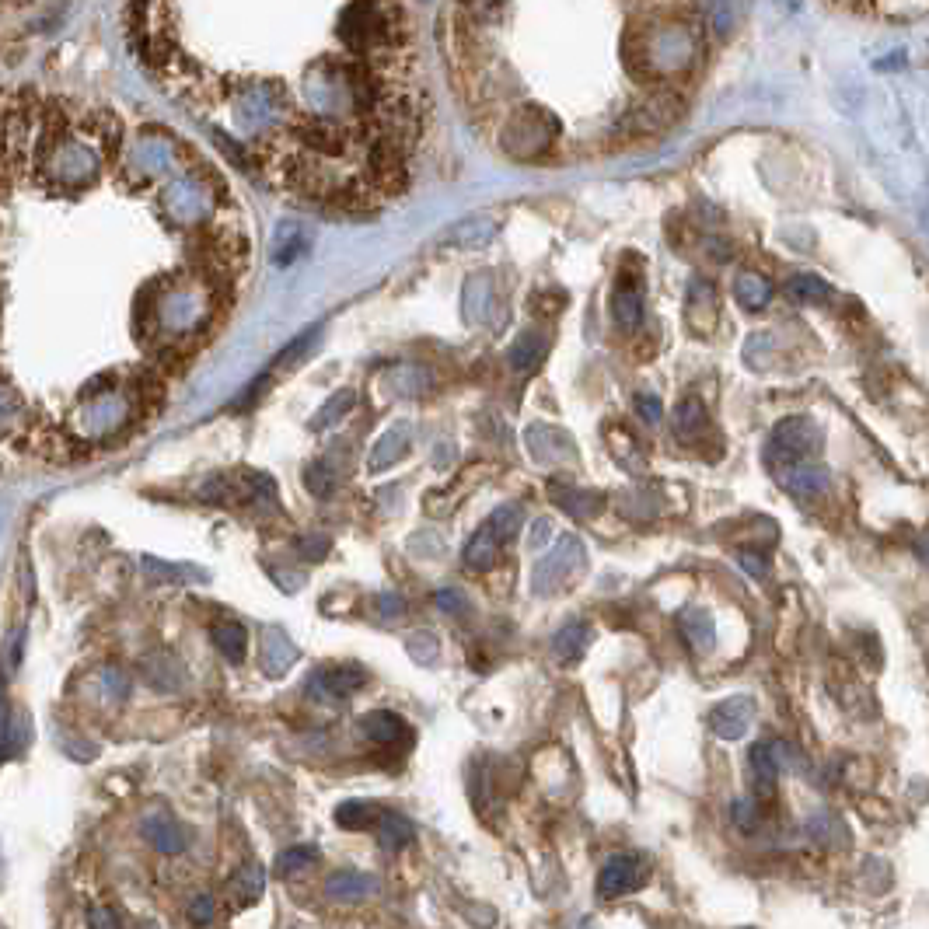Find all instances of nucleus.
<instances>
[{
    "label": "nucleus",
    "instance_id": "c03bdc74",
    "mask_svg": "<svg viewBox=\"0 0 929 929\" xmlns=\"http://www.w3.org/2000/svg\"><path fill=\"white\" fill-rule=\"evenodd\" d=\"M88 926L91 929H123L119 926V912L109 909V905H95V909L88 912Z\"/></svg>",
    "mask_w": 929,
    "mask_h": 929
},
{
    "label": "nucleus",
    "instance_id": "ea45409f",
    "mask_svg": "<svg viewBox=\"0 0 929 929\" xmlns=\"http://www.w3.org/2000/svg\"><path fill=\"white\" fill-rule=\"evenodd\" d=\"M636 413L643 416V423H647V427H657V423H661V416H664V406H661V399H657V395L643 392V395H636Z\"/></svg>",
    "mask_w": 929,
    "mask_h": 929
},
{
    "label": "nucleus",
    "instance_id": "f257e3e1",
    "mask_svg": "<svg viewBox=\"0 0 929 929\" xmlns=\"http://www.w3.org/2000/svg\"><path fill=\"white\" fill-rule=\"evenodd\" d=\"M821 451V427L811 416H790V420L776 423V430L769 434L765 444V465L772 475L786 472L793 465L814 462V455Z\"/></svg>",
    "mask_w": 929,
    "mask_h": 929
},
{
    "label": "nucleus",
    "instance_id": "9b49d317",
    "mask_svg": "<svg viewBox=\"0 0 929 929\" xmlns=\"http://www.w3.org/2000/svg\"><path fill=\"white\" fill-rule=\"evenodd\" d=\"M144 839L151 842L158 853H168V856H175V853H182L186 849V842H189V832L186 828L179 825V821L172 818V814H165V811H158V814H147L144 818Z\"/></svg>",
    "mask_w": 929,
    "mask_h": 929
},
{
    "label": "nucleus",
    "instance_id": "423d86ee",
    "mask_svg": "<svg viewBox=\"0 0 929 929\" xmlns=\"http://www.w3.org/2000/svg\"><path fill=\"white\" fill-rule=\"evenodd\" d=\"M385 35V21H381L378 4H350L339 14V39L350 49H367L374 39Z\"/></svg>",
    "mask_w": 929,
    "mask_h": 929
},
{
    "label": "nucleus",
    "instance_id": "473e14b6",
    "mask_svg": "<svg viewBox=\"0 0 929 929\" xmlns=\"http://www.w3.org/2000/svg\"><path fill=\"white\" fill-rule=\"evenodd\" d=\"M262 888H266V874H262L255 863L241 867L238 874H234V881H231V891L241 898V902H255V898L262 895Z\"/></svg>",
    "mask_w": 929,
    "mask_h": 929
},
{
    "label": "nucleus",
    "instance_id": "3c124183",
    "mask_svg": "<svg viewBox=\"0 0 929 929\" xmlns=\"http://www.w3.org/2000/svg\"><path fill=\"white\" fill-rule=\"evenodd\" d=\"M919 552H923V559H929V528H926L923 542H919Z\"/></svg>",
    "mask_w": 929,
    "mask_h": 929
},
{
    "label": "nucleus",
    "instance_id": "39448f33",
    "mask_svg": "<svg viewBox=\"0 0 929 929\" xmlns=\"http://www.w3.org/2000/svg\"><path fill=\"white\" fill-rule=\"evenodd\" d=\"M643 884H647V863H643L640 856L619 853V856H612L605 867H601V874H598V898L612 902V898H622V895H633V891H640Z\"/></svg>",
    "mask_w": 929,
    "mask_h": 929
},
{
    "label": "nucleus",
    "instance_id": "c9c22d12",
    "mask_svg": "<svg viewBox=\"0 0 929 929\" xmlns=\"http://www.w3.org/2000/svg\"><path fill=\"white\" fill-rule=\"evenodd\" d=\"M304 486H308L318 500H325V496H332V489H336V475H332V468L325 462H311L304 468Z\"/></svg>",
    "mask_w": 929,
    "mask_h": 929
},
{
    "label": "nucleus",
    "instance_id": "393cba45",
    "mask_svg": "<svg viewBox=\"0 0 929 929\" xmlns=\"http://www.w3.org/2000/svg\"><path fill=\"white\" fill-rule=\"evenodd\" d=\"M378 839H381V846H385V849H402V846H409V842L416 839V825L406 818V814L385 811V814H381V821H378Z\"/></svg>",
    "mask_w": 929,
    "mask_h": 929
},
{
    "label": "nucleus",
    "instance_id": "58836bf2",
    "mask_svg": "<svg viewBox=\"0 0 929 929\" xmlns=\"http://www.w3.org/2000/svg\"><path fill=\"white\" fill-rule=\"evenodd\" d=\"M437 650H441V647H437V636L427 633V629H423V633L409 636V654H413L420 664H434L437 661Z\"/></svg>",
    "mask_w": 929,
    "mask_h": 929
},
{
    "label": "nucleus",
    "instance_id": "cd10ccee",
    "mask_svg": "<svg viewBox=\"0 0 929 929\" xmlns=\"http://www.w3.org/2000/svg\"><path fill=\"white\" fill-rule=\"evenodd\" d=\"M214 643H217V650H221V654L228 657L231 664L245 661L248 633H245V626H241V622H221V626H214Z\"/></svg>",
    "mask_w": 929,
    "mask_h": 929
},
{
    "label": "nucleus",
    "instance_id": "f3484780",
    "mask_svg": "<svg viewBox=\"0 0 929 929\" xmlns=\"http://www.w3.org/2000/svg\"><path fill=\"white\" fill-rule=\"evenodd\" d=\"M591 640H594V629L587 626V622H566V626L556 633V640H552V654H556V661H563V664H577L580 657L587 654Z\"/></svg>",
    "mask_w": 929,
    "mask_h": 929
},
{
    "label": "nucleus",
    "instance_id": "c85d7f7f",
    "mask_svg": "<svg viewBox=\"0 0 929 929\" xmlns=\"http://www.w3.org/2000/svg\"><path fill=\"white\" fill-rule=\"evenodd\" d=\"M706 430V409H702L699 399H682L675 406V434L682 441H696V437Z\"/></svg>",
    "mask_w": 929,
    "mask_h": 929
},
{
    "label": "nucleus",
    "instance_id": "4be33fe9",
    "mask_svg": "<svg viewBox=\"0 0 929 929\" xmlns=\"http://www.w3.org/2000/svg\"><path fill=\"white\" fill-rule=\"evenodd\" d=\"M304 248H308V234L297 221H283L280 228H276V238H273V262L276 266H290L294 259H301Z\"/></svg>",
    "mask_w": 929,
    "mask_h": 929
},
{
    "label": "nucleus",
    "instance_id": "ddd939ff",
    "mask_svg": "<svg viewBox=\"0 0 929 929\" xmlns=\"http://www.w3.org/2000/svg\"><path fill=\"white\" fill-rule=\"evenodd\" d=\"M678 633H682V640L689 643L696 654H709L716 643V622L706 608H685V612L678 615Z\"/></svg>",
    "mask_w": 929,
    "mask_h": 929
},
{
    "label": "nucleus",
    "instance_id": "72a5a7b5",
    "mask_svg": "<svg viewBox=\"0 0 929 929\" xmlns=\"http://www.w3.org/2000/svg\"><path fill=\"white\" fill-rule=\"evenodd\" d=\"M689 311H692V322L699 318V311H706L709 325H716V290L709 280H692L689 283Z\"/></svg>",
    "mask_w": 929,
    "mask_h": 929
},
{
    "label": "nucleus",
    "instance_id": "7ed1b4c3",
    "mask_svg": "<svg viewBox=\"0 0 929 929\" xmlns=\"http://www.w3.org/2000/svg\"><path fill=\"white\" fill-rule=\"evenodd\" d=\"M584 559H587L584 542H580L577 535H563L535 563V570H531V591L542 594V598H545V594H552L556 587H563L566 580H570L573 573L584 566Z\"/></svg>",
    "mask_w": 929,
    "mask_h": 929
},
{
    "label": "nucleus",
    "instance_id": "2eb2a0df",
    "mask_svg": "<svg viewBox=\"0 0 929 929\" xmlns=\"http://www.w3.org/2000/svg\"><path fill=\"white\" fill-rule=\"evenodd\" d=\"M612 315H615V322H619V329H626V332L640 329V322H643V287L640 283L619 280V287H615V294H612Z\"/></svg>",
    "mask_w": 929,
    "mask_h": 929
},
{
    "label": "nucleus",
    "instance_id": "a19ab883",
    "mask_svg": "<svg viewBox=\"0 0 929 929\" xmlns=\"http://www.w3.org/2000/svg\"><path fill=\"white\" fill-rule=\"evenodd\" d=\"M437 608H444L448 615H465L468 612V601L462 591H455V587H444V591H437Z\"/></svg>",
    "mask_w": 929,
    "mask_h": 929
},
{
    "label": "nucleus",
    "instance_id": "9d476101",
    "mask_svg": "<svg viewBox=\"0 0 929 929\" xmlns=\"http://www.w3.org/2000/svg\"><path fill=\"white\" fill-rule=\"evenodd\" d=\"M409 444H413V427H409V423H395V427H388L385 434L378 437L371 458H367V468H371V472H385V468L399 465L402 458L409 455Z\"/></svg>",
    "mask_w": 929,
    "mask_h": 929
},
{
    "label": "nucleus",
    "instance_id": "7c9ffc66",
    "mask_svg": "<svg viewBox=\"0 0 929 929\" xmlns=\"http://www.w3.org/2000/svg\"><path fill=\"white\" fill-rule=\"evenodd\" d=\"M147 678H151V685H158V689H165V692H172V689H179V682L175 678H168L175 671V675H182V664L175 661L172 654H154L151 661H147Z\"/></svg>",
    "mask_w": 929,
    "mask_h": 929
},
{
    "label": "nucleus",
    "instance_id": "aec40b11",
    "mask_svg": "<svg viewBox=\"0 0 929 929\" xmlns=\"http://www.w3.org/2000/svg\"><path fill=\"white\" fill-rule=\"evenodd\" d=\"M294 661H297L294 643L280 629H266L262 633V668H266V675H283Z\"/></svg>",
    "mask_w": 929,
    "mask_h": 929
},
{
    "label": "nucleus",
    "instance_id": "412c9836",
    "mask_svg": "<svg viewBox=\"0 0 929 929\" xmlns=\"http://www.w3.org/2000/svg\"><path fill=\"white\" fill-rule=\"evenodd\" d=\"M552 500H556L559 507L573 517H594L601 507H605L601 493H591V489H573V486H563V482H552Z\"/></svg>",
    "mask_w": 929,
    "mask_h": 929
},
{
    "label": "nucleus",
    "instance_id": "6e6552de",
    "mask_svg": "<svg viewBox=\"0 0 929 929\" xmlns=\"http://www.w3.org/2000/svg\"><path fill=\"white\" fill-rule=\"evenodd\" d=\"M755 720V699L751 696H730L720 706L709 709V730L723 741H737Z\"/></svg>",
    "mask_w": 929,
    "mask_h": 929
},
{
    "label": "nucleus",
    "instance_id": "e433bc0d",
    "mask_svg": "<svg viewBox=\"0 0 929 929\" xmlns=\"http://www.w3.org/2000/svg\"><path fill=\"white\" fill-rule=\"evenodd\" d=\"M811 835L818 842H825V846H839V842H846V825L835 814H818L811 821Z\"/></svg>",
    "mask_w": 929,
    "mask_h": 929
},
{
    "label": "nucleus",
    "instance_id": "20e7f679",
    "mask_svg": "<svg viewBox=\"0 0 929 929\" xmlns=\"http://www.w3.org/2000/svg\"><path fill=\"white\" fill-rule=\"evenodd\" d=\"M367 685V671L357 664H339V668H318L308 675L304 692L315 702H343L353 692H360Z\"/></svg>",
    "mask_w": 929,
    "mask_h": 929
},
{
    "label": "nucleus",
    "instance_id": "49530a36",
    "mask_svg": "<svg viewBox=\"0 0 929 929\" xmlns=\"http://www.w3.org/2000/svg\"><path fill=\"white\" fill-rule=\"evenodd\" d=\"M737 559H741V566L751 573V577H765V573H769V563H765L762 552H741Z\"/></svg>",
    "mask_w": 929,
    "mask_h": 929
},
{
    "label": "nucleus",
    "instance_id": "c756f323",
    "mask_svg": "<svg viewBox=\"0 0 929 929\" xmlns=\"http://www.w3.org/2000/svg\"><path fill=\"white\" fill-rule=\"evenodd\" d=\"M357 406V392L353 388H339L336 395H332L329 402H325L322 409L315 413V420H311V430H325V427H332V423H339L343 420L350 409Z\"/></svg>",
    "mask_w": 929,
    "mask_h": 929
},
{
    "label": "nucleus",
    "instance_id": "6ab92c4d",
    "mask_svg": "<svg viewBox=\"0 0 929 929\" xmlns=\"http://www.w3.org/2000/svg\"><path fill=\"white\" fill-rule=\"evenodd\" d=\"M783 744H776V741H758L755 748H751V755H748V762H751V772H755V779H758V786L762 790H772V783H776V776H779V769H783Z\"/></svg>",
    "mask_w": 929,
    "mask_h": 929
},
{
    "label": "nucleus",
    "instance_id": "a18cd8bd",
    "mask_svg": "<svg viewBox=\"0 0 929 929\" xmlns=\"http://www.w3.org/2000/svg\"><path fill=\"white\" fill-rule=\"evenodd\" d=\"M549 538H552V521H549V517H538V521L531 524V535H528V549H531V552H538V549H542L545 542H549Z\"/></svg>",
    "mask_w": 929,
    "mask_h": 929
},
{
    "label": "nucleus",
    "instance_id": "f8f14e48",
    "mask_svg": "<svg viewBox=\"0 0 929 929\" xmlns=\"http://www.w3.org/2000/svg\"><path fill=\"white\" fill-rule=\"evenodd\" d=\"M360 734L374 744H406L409 741V723L399 713H388V709H374V713L360 716Z\"/></svg>",
    "mask_w": 929,
    "mask_h": 929
},
{
    "label": "nucleus",
    "instance_id": "f03ea898",
    "mask_svg": "<svg viewBox=\"0 0 929 929\" xmlns=\"http://www.w3.org/2000/svg\"><path fill=\"white\" fill-rule=\"evenodd\" d=\"M521 524H524L521 503H503V507H496L493 514L479 524V531L468 538V545H465V566L468 570L486 573L489 566L496 563V556H500L503 545L521 531Z\"/></svg>",
    "mask_w": 929,
    "mask_h": 929
},
{
    "label": "nucleus",
    "instance_id": "a878e982",
    "mask_svg": "<svg viewBox=\"0 0 929 929\" xmlns=\"http://www.w3.org/2000/svg\"><path fill=\"white\" fill-rule=\"evenodd\" d=\"M381 814L385 811H381L378 804H367V800H346V804H339L336 821H339V828L357 832V828H378Z\"/></svg>",
    "mask_w": 929,
    "mask_h": 929
},
{
    "label": "nucleus",
    "instance_id": "dca6fc26",
    "mask_svg": "<svg viewBox=\"0 0 929 929\" xmlns=\"http://www.w3.org/2000/svg\"><path fill=\"white\" fill-rule=\"evenodd\" d=\"M378 877L371 874H360V870H339V874L329 877V884H325V891H329V898H339V902H357V898H371L378 895Z\"/></svg>",
    "mask_w": 929,
    "mask_h": 929
},
{
    "label": "nucleus",
    "instance_id": "de8ad7c7",
    "mask_svg": "<svg viewBox=\"0 0 929 929\" xmlns=\"http://www.w3.org/2000/svg\"><path fill=\"white\" fill-rule=\"evenodd\" d=\"M210 916H214V898H196V905L189 909V919H193L196 926H203V923H210Z\"/></svg>",
    "mask_w": 929,
    "mask_h": 929
},
{
    "label": "nucleus",
    "instance_id": "8fccbe9b",
    "mask_svg": "<svg viewBox=\"0 0 929 929\" xmlns=\"http://www.w3.org/2000/svg\"><path fill=\"white\" fill-rule=\"evenodd\" d=\"M888 14H926L929 4H884Z\"/></svg>",
    "mask_w": 929,
    "mask_h": 929
},
{
    "label": "nucleus",
    "instance_id": "bb28decb",
    "mask_svg": "<svg viewBox=\"0 0 929 929\" xmlns=\"http://www.w3.org/2000/svg\"><path fill=\"white\" fill-rule=\"evenodd\" d=\"M140 566H144L151 577L165 580V584H193V580H207V573L196 570V566H186V563H161V559L154 556H144L140 559Z\"/></svg>",
    "mask_w": 929,
    "mask_h": 929
},
{
    "label": "nucleus",
    "instance_id": "79ce46f5",
    "mask_svg": "<svg viewBox=\"0 0 929 929\" xmlns=\"http://www.w3.org/2000/svg\"><path fill=\"white\" fill-rule=\"evenodd\" d=\"M374 608H378L381 619H399V615L406 612V601H402L395 591H388V594H378V598H374Z\"/></svg>",
    "mask_w": 929,
    "mask_h": 929
},
{
    "label": "nucleus",
    "instance_id": "f704fd0d",
    "mask_svg": "<svg viewBox=\"0 0 929 929\" xmlns=\"http://www.w3.org/2000/svg\"><path fill=\"white\" fill-rule=\"evenodd\" d=\"M311 863H318V849H315V846H294V849H283V853L276 856V874L290 877V874H297V870L311 867Z\"/></svg>",
    "mask_w": 929,
    "mask_h": 929
},
{
    "label": "nucleus",
    "instance_id": "4c0bfd02",
    "mask_svg": "<svg viewBox=\"0 0 929 929\" xmlns=\"http://www.w3.org/2000/svg\"><path fill=\"white\" fill-rule=\"evenodd\" d=\"M489 280L486 276H472V280L465 283V304L475 301V308L468 311V318H475V322H482L486 318V308H489Z\"/></svg>",
    "mask_w": 929,
    "mask_h": 929
},
{
    "label": "nucleus",
    "instance_id": "b1692460",
    "mask_svg": "<svg viewBox=\"0 0 929 929\" xmlns=\"http://www.w3.org/2000/svg\"><path fill=\"white\" fill-rule=\"evenodd\" d=\"M734 297L737 304H744L748 311H758L772 301V283L762 273H741L734 280Z\"/></svg>",
    "mask_w": 929,
    "mask_h": 929
},
{
    "label": "nucleus",
    "instance_id": "4468645a",
    "mask_svg": "<svg viewBox=\"0 0 929 929\" xmlns=\"http://www.w3.org/2000/svg\"><path fill=\"white\" fill-rule=\"evenodd\" d=\"M545 357H549V339H545L542 332H524V336H517L507 350V364L514 367L517 374L538 371Z\"/></svg>",
    "mask_w": 929,
    "mask_h": 929
},
{
    "label": "nucleus",
    "instance_id": "1a4fd4ad",
    "mask_svg": "<svg viewBox=\"0 0 929 929\" xmlns=\"http://www.w3.org/2000/svg\"><path fill=\"white\" fill-rule=\"evenodd\" d=\"M776 482L790 496H797V500H818V496L828 493V468L818 462H804L779 472Z\"/></svg>",
    "mask_w": 929,
    "mask_h": 929
},
{
    "label": "nucleus",
    "instance_id": "37998d69",
    "mask_svg": "<svg viewBox=\"0 0 929 929\" xmlns=\"http://www.w3.org/2000/svg\"><path fill=\"white\" fill-rule=\"evenodd\" d=\"M297 552H304L308 559H325V556H329V538H325V535L297 538Z\"/></svg>",
    "mask_w": 929,
    "mask_h": 929
},
{
    "label": "nucleus",
    "instance_id": "2f4dec72",
    "mask_svg": "<svg viewBox=\"0 0 929 929\" xmlns=\"http://www.w3.org/2000/svg\"><path fill=\"white\" fill-rule=\"evenodd\" d=\"M496 234V224L493 221H462L458 224L455 231H451V241L455 245H462V248H479V245H486L489 238Z\"/></svg>",
    "mask_w": 929,
    "mask_h": 929
},
{
    "label": "nucleus",
    "instance_id": "5701e85b",
    "mask_svg": "<svg viewBox=\"0 0 929 929\" xmlns=\"http://www.w3.org/2000/svg\"><path fill=\"white\" fill-rule=\"evenodd\" d=\"M786 297L797 304H825L828 297H832V287L825 283V276L797 273L786 280Z\"/></svg>",
    "mask_w": 929,
    "mask_h": 929
},
{
    "label": "nucleus",
    "instance_id": "0eeeda50",
    "mask_svg": "<svg viewBox=\"0 0 929 929\" xmlns=\"http://www.w3.org/2000/svg\"><path fill=\"white\" fill-rule=\"evenodd\" d=\"M524 441H528L531 458L542 465H566L577 458V448H573L570 434H563V430H556V427H545V423H531Z\"/></svg>",
    "mask_w": 929,
    "mask_h": 929
},
{
    "label": "nucleus",
    "instance_id": "09e8293b",
    "mask_svg": "<svg viewBox=\"0 0 929 929\" xmlns=\"http://www.w3.org/2000/svg\"><path fill=\"white\" fill-rule=\"evenodd\" d=\"M105 689H112L116 696H126V692H130V678H126L119 668H109L105 671Z\"/></svg>",
    "mask_w": 929,
    "mask_h": 929
},
{
    "label": "nucleus",
    "instance_id": "a211bd4d",
    "mask_svg": "<svg viewBox=\"0 0 929 929\" xmlns=\"http://www.w3.org/2000/svg\"><path fill=\"white\" fill-rule=\"evenodd\" d=\"M53 175L63 182H84L88 175H95V154L88 151V147H63V151H56L53 158Z\"/></svg>",
    "mask_w": 929,
    "mask_h": 929
}]
</instances>
